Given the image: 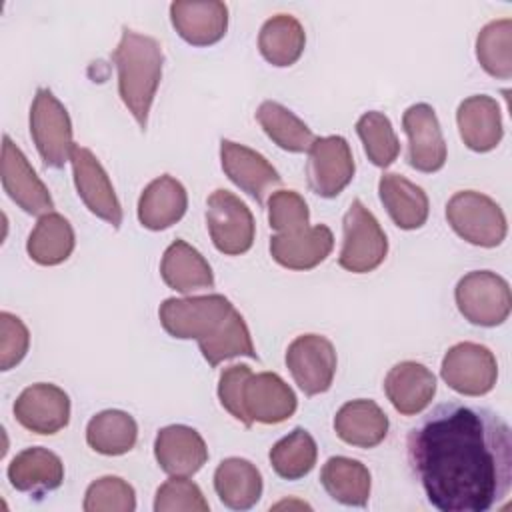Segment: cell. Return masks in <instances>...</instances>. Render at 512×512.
I'll list each match as a JSON object with an SVG mask.
<instances>
[{
  "label": "cell",
  "instance_id": "cell-13",
  "mask_svg": "<svg viewBox=\"0 0 512 512\" xmlns=\"http://www.w3.org/2000/svg\"><path fill=\"white\" fill-rule=\"evenodd\" d=\"M12 410L20 426L42 436L56 434L70 422V398L60 386L50 382L26 386Z\"/></svg>",
  "mask_w": 512,
  "mask_h": 512
},
{
  "label": "cell",
  "instance_id": "cell-34",
  "mask_svg": "<svg viewBox=\"0 0 512 512\" xmlns=\"http://www.w3.org/2000/svg\"><path fill=\"white\" fill-rule=\"evenodd\" d=\"M198 346L204 360L210 366H218L220 362L236 356L258 358L246 320L236 308L222 320V324L210 336L198 340Z\"/></svg>",
  "mask_w": 512,
  "mask_h": 512
},
{
  "label": "cell",
  "instance_id": "cell-24",
  "mask_svg": "<svg viewBox=\"0 0 512 512\" xmlns=\"http://www.w3.org/2000/svg\"><path fill=\"white\" fill-rule=\"evenodd\" d=\"M188 208V194L180 180L170 174L154 178L138 198V220L148 230H166Z\"/></svg>",
  "mask_w": 512,
  "mask_h": 512
},
{
  "label": "cell",
  "instance_id": "cell-19",
  "mask_svg": "<svg viewBox=\"0 0 512 512\" xmlns=\"http://www.w3.org/2000/svg\"><path fill=\"white\" fill-rule=\"evenodd\" d=\"M154 458L170 476H192L208 460V448L198 430L184 424H170L158 430Z\"/></svg>",
  "mask_w": 512,
  "mask_h": 512
},
{
  "label": "cell",
  "instance_id": "cell-8",
  "mask_svg": "<svg viewBox=\"0 0 512 512\" xmlns=\"http://www.w3.org/2000/svg\"><path fill=\"white\" fill-rule=\"evenodd\" d=\"M206 224L212 244L226 256L246 254L254 244V216L250 208L230 190L218 188L208 196Z\"/></svg>",
  "mask_w": 512,
  "mask_h": 512
},
{
  "label": "cell",
  "instance_id": "cell-36",
  "mask_svg": "<svg viewBox=\"0 0 512 512\" xmlns=\"http://www.w3.org/2000/svg\"><path fill=\"white\" fill-rule=\"evenodd\" d=\"M476 58L484 72L508 80L512 76V20L488 22L476 36Z\"/></svg>",
  "mask_w": 512,
  "mask_h": 512
},
{
  "label": "cell",
  "instance_id": "cell-6",
  "mask_svg": "<svg viewBox=\"0 0 512 512\" xmlns=\"http://www.w3.org/2000/svg\"><path fill=\"white\" fill-rule=\"evenodd\" d=\"M458 312L474 326H500L510 316L512 296L508 282L490 270H472L454 290Z\"/></svg>",
  "mask_w": 512,
  "mask_h": 512
},
{
  "label": "cell",
  "instance_id": "cell-23",
  "mask_svg": "<svg viewBox=\"0 0 512 512\" xmlns=\"http://www.w3.org/2000/svg\"><path fill=\"white\" fill-rule=\"evenodd\" d=\"M8 480L12 488L28 494H44L62 486L64 464L58 454L48 448L32 446L18 452L8 464Z\"/></svg>",
  "mask_w": 512,
  "mask_h": 512
},
{
  "label": "cell",
  "instance_id": "cell-42",
  "mask_svg": "<svg viewBox=\"0 0 512 512\" xmlns=\"http://www.w3.org/2000/svg\"><path fill=\"white\" fill-rule=\"evenodd\" d=\"M28 346L30 332L26 324L10 312H0V368L6 372L20 364Z\"/></svg>",
  "mask_w": 512,
  "mask_h": 512
},
{
  "label": "cell",
  "instance_id": "cell-18",
  "mask_svg": "<svg viewBox=\"0 0 512 512\" xmlns=\"http://www.w3.org/2000/svg\"><path fill=\"white\" fill-rule=\"evenodd\" d=\"M170 22L184 42L212 46L228 30V6L218 0H176L170 4Z\"/></svg>",
  "mask_w": 512,
  "mask_h": 512
},
{
  "label": "cell",
  "instance_id": "cell-21",
  "mask_svg": "<svg viewBox=\"0 0 512 512\" xmlns=\"http://www.w3.org/2000/svg\"><path fill=\"white\" fill-rule=\"evenodd\" d=\"M456 124L462 142L474 152L494 150L504 136L500 106L486 94L464 98L456 110Z\"/></svg>",
  "mask_w": 512,
  "mask_h": 512
},
{
  "label": "cell",
  "instance_id": "cell-12",
  "mask_svg": "<svg viewBox=\"0 0 512 512\" xmlns=\"http://www.w3.org/2000/svg\"><path fill=\"white\" fill-rule=\"evenodd\" d=\"M74 186L86 208L100 220L120 228L122 224V206L114 192V186L92 150L84 146H74L70 154Z\"/></svg>",
  "mask_w": 512,
  "mask_h": 512
},
{
  "label": "cell",
  "instance_id": "cell-30",
  "mask_svg": "<svg viewBox=\"0 0 512 512\" xmlns=\"http://www.w3.org/2000/svg\"><path fill=\"white\" fill-rule=\"evenodd\" d=\"M306 46V32L302 24L290 14H276L268 18L258 34V50L262 58L278 68L298 62Z\"/></svg>",
  "mask_w": 512,
  "mask_h": 512
},
{
  "label": "cell",
  "instance_id": "cell-27",
  "mask_svg": "<svg viewBox=\"0 0 512 512\" xmlns=\"http://www.w3.org/2000/svg\"><path fill=\"white\" fill-rule=\"evenodd\" d=\"M160 276L172 290L190 294L214 286V272L208 260L186 240H174L162 256Z\"/></svg>",
  "mask_w": 512,
  "mask_h": 512
},
{
  "label": "cell",
  "instance_id": "cell-39",
  "mask_svg": "<svg viewBox=\"0 0 512 512\" xmlns=\"http://www.w3.org/2000/svg\"><path fill=\"white\" fill-rule=\"evenodd\" d=\"M268 224L276 234H296L310 226V210L296 190H278L268 198Z\"/></svg>",
  "mask_w": 512,
  "mask_h": 512
},
{
  "label": "cell",
  "instance_id": "cell-4",
  "mask_svg": "<svg viewBox=\"0 0 512 512\" xmlns=\"http://www.w3.org/2000/svg\"><path fill=\"white\" fill-rule=\"evenodd\" d=\"M342 234V248L338 254L340 268L354 274H366L384 262L388 254L386 234L362 200H352L346 210Z\"/></svg>",
  "mask_w": 512,
  "mask_h": 512
},
{
  "label": "cell",
  "instance_id": "cell-28",
  "mask_svg": "<svg viewBox=\"0 0 512 512\" xmlns=\"http://www.w3.org/2000/svg\"><path fill=\"white\" fill-rule=\"evenodd\" d=\"M214 490L232 510H248L262 496V474L246 458H224L214 470Z\"/></svg>",
  "mask_w": 512,
  "mask_h": 512
},
{
  "label": "cell",
  "instance_id": "cell-16",
  "mask_svg": "<svg viewBox=\"0 0 512 512\" xmlns=\"http://www.w3.org/2000/svg\"><path fill=\"white\" fill-rule=\"evenodd\" d=\"M220 164L224 174L258 204H264L266 194L282 184L278 170L256 150L226 140H220Z\"/></svg>",
  "mask_w": 512,
  "mask_h": 512
},
{
  "label": "cell",
  "instance_id": "cell-15",
  "mask_svg": "<svg viewBox=\"0 0 512 512\" xmlns=\"http://www.w3.org/2000/svg\"><path fill=\"white\" fill-rule=\"evenodd\" d=\"M408 136V164L418 172H438L446 164V140L434 108L426 102L412 104L402 116Z\"/></svg>",
  "mask_w": 512,
  "mask_h": 512
},
{
  "label": "cell",
  "instance_id": "cell-41",
  "mask_svg": "<svg viewBox=\"0 0 512 512\" xmlns=\"http://www.w3.org/2000/svg\"><path fill=\"white\" fill-rule=\"evenodd\" d=\"M252 374L250 366L246 364H232L220 372L218 378V400L230 416H234L238 422H242L246 428L252 426L244 412V384L248 376Z\"/></svg>",
  "mask_w": 512,
  "mask_h": 512
},
{
  "label": "cell",
  "instance_id": "cell-25",
  "mask_svg": "<svg viewBox=\"0 0 512 512\" xmlns=\"http://www.w3.org/2000/svg\"><path fill=\"white\" fill-rule=\"evenodd\" d=\"M388 416L384 410L366 398L350 400L340 406L334 416L336 436L356 448H374L388 436Z\"/></svg>",
  "mask_w": 512,
  "mask_h": 512
},
{
  "label": "cell",
  "instance_id": "cell-14",
  "mask_svg": "<svg viewBox=\"0 0 512 512\" xmlns=\"http://www.w3.org/2000/svg\"><path fill=\"white\" fill-rule=\"evenodd\" d=\"M2 186L8 198L26 214L42 216L54 208L50 190L10 136H4L2 140Z\"/></svg>",
  "mask_w": 512,
  "mask_h": 512
},
{
  "label": "cell",
  "instance_id": "cell-7",
  "mask_svg": "<svg viewBox=\"0 0 512 512\" xmlns=\"http://www.w3.org/2000/svg\"><path fill=\"white\" fill-rule=\"evenodd\" d=\"M234 310L232 302L222 294L166 298L158 316L162 328L178 340H202L210 336L222 320Z\"/></svg>",
  "mask_w": 512,
  "mask_h": 512
},
{
  "label": "cell",
  "instance_id": "cell-1",
  "mask_svg": "<svg viewBox=\"0 0 512 512\" xmlns=\"http://www.w3.org/2000/svg\"><path fill=\"white\" fill-rule=\"evenodd\" d=\"M408 464L440 512H486L512 488L510 426L490 408L434 406L410 428Z\"/></svg>",
  "mask_w": 512,
  "mask_h": 512
},
{
  "label": "cell",
  "instance_id": "cell-40",
  "mask_svg": "<svg viewBox=\"0 0 512 512\" xmlns=\"http://www.w3.org/2000/svg\"><path fill=\"white\" fill-rule=\"evenodd\" d=\"M208 500L204 498L198 484L188 480V476H170L158 490L154 498L156 512H206Z\"/></svg>",
  "mask_w": 512,
  "mask_h": 512
},
{
  "label": "cell",
  "instance_id": "cell-20",
  "mask_svg": "<svg viewBox=\"0 0 512 512\" xmlns=\"http://www.w3.org/2000/svg\"><path fill=\"white\" fill-rule=\"evenodd\" d=\"M384 392L402 416L420 414L436 394V376L424 364L404 360L392 366L384 378Z\"/></svg>",
  "mask_w": 512,
  "mask_h": 512
},
{
  "label": "cell",
  "instance_id": "cell-22",
  "mask_svg": "<svg viewBox=\"0 0 512 512\" xmlns=\"http://www.w3.org/2000/svg\"><path fill=\"white\" fill-rule=\"evenodd\" d=\"M332 248L334 236L326 224H314L296 234H274L270 238V256L288 270H312L330 256Z\"/></svg>",
  "mask_w": 512,
  "mask_h": 512
},
{
  "label": "cell",
  "instance_id": "cell-5",
  "mask_svg": "<svg viewBox=\"0 0 512 512\" xmlns=\"http://www.w3.org/2000/svg\"><path fill=\"white\" fill-rule=\"evenodd\" d=\"M30 136L46 168H64L76 144L68 110L50 88L36 90L30 106Z\"/></svg>",
  "mask_w": 512,
  "mask_h": 512
},
{
  "label": "cell",
  "instance_id": "cell-29",
  "mask_svg": "<svg viewBox=\"0 0 512 512\" xmlns=\"http://www.w3.org/2000/svg\"><path fill=\"white\" fill-rule=\"evenodd\" d=\"M320 482L328 496L344 506H366L370 498V470L354 458L332 456L320 470Z\"/></svg>",
  "mask_w": 512,
  "mask_h": 512
},
{
  "label": "cell",
  "instance_id": "cell-26",
  "mask_svg": "<svg viewBox=\"0 0 512 512\" xmlns=\"http://www.w3.org/2000/svg\"><path fill=\"white\" fill-rule=\"evenodd\" d=\"M378 196L398 228L416 230L426 224L430 212L428 196L408 178L396 172H384L378 182Z\"/></svg>",
  "mask_w": 512,
  "mask_h": 512
},
{
  "label": "cell",
  "instance_id": "cell-32",
  "mask_svg": "<svg viewBox=\"0 0 512 512\" xmlns=\"http://www.w3.org/2000/svg\"><path fill=\"white\" fill-rule=\"evenodd\" d=\"M138 424L124 410H102L86 426L88 446L104 456H122L134 448Z\"/></svg>",
  "mask_w": 512,
  "mask_h": 512
},
{
  "label": "cell",
  "instance_id": "cell-33",
  "mask_svg": "<svg viewBox=\"0 0 512 512\" xmlns=\"http://www.w3.org/2000/svg\"><path fill=\"white\" fill-rule=\"evenodd\" d=\"M256 120L266 136L286 152H308L314 144V132L286 106L264 100L256 110Z\"/></svg>",
  "mask_w": 512,
  "mask_h": 512
},
{
  "label": "cell",
  "instance_id": "cell-10",
  "mask_svg": "<svg viewBox=\"0 0 512 512\" xmlns=\"http://www.w3.org/2000/svg\"><path fill=\"white\" fill-rule=\"evenodd\" d=\"M336 350L320 334L296 336L286 350V366L306 396H316L332 386L336 374Z\"/></svg>",
  "mask_w": 512,
  "mask_h": 512
},
{
  "label": "cell",
  "instance_id": "cell-37",
  "mask_svg": "<svg viewBox=\"0 0 512 512\" xmlns=\"http://www.w3.org/2000/svg\"><path fill=\"white\" fill-rule=\"evenodd\" d=\"M368 160L378 168H388L400 154V142L386 114L378 110L364 112L356 122Z\"/></svg>",
  "mask_w": 512,
  "mask_h": 512
},
{
  "label": "cell",
  "instance_id": "cell-9",
  "mask_svg": "<svg viewBox=\"0 0 512 512\" xmlns=\"http://www.w3.org/2000/svg\"><path fill=\"white\" fill-rule=\"evenodd\" d=\"M442 380L462 396H484L498 380V362L490 348L458 342L442 358Z\"/></svg>",
  "mask_w": 512,
  "mask_h": 512
},
{
  "label": "cell",
  "instance_id": "cell-11",
  "mask_svg": "<svg viewBox=\"0 0 512 512\" xmlns=\"http://www.w3.org/2000/svg\"><path fill=\"white\" fill-rule=\"evenodd\" d=\"M354 170V156L344 136L316 138L308 150V186L322 198L338 196L352 182Z\"/></svg>",
  "mask_w": 512,
  "mask_h": 512
},
{
  "label": "cell",
  "instance_id": "cell-2",
  "mask_svg": "<svg viewBox=\"0 0 512 512\" xmlns=\"http://www.w3.org/2000/svg\"><path fill=\"white\" fill-rule=\"evenodd\" d=\"M112 60L118 70V94L138 126L146 130L148 114L162 78V46L152 36L124 28L112 52Z\"/></svg>",
  "mask_w": 512,
  "mask_h": 512
},
{
  "label": "cell",
  "instance_id": "cell-17",
  "mask_svg": "<svg viewBox=\"0 0 512 512\" xmlns=\"http://www.w3.org/2000/svg\"><path fill=\"white\" fill-rule=\"evenodd\" d=\"M244 412L248 420L260 424H280L298 406L294 390L276 372L250 374L244 384Z\"/></svg>",
  "mask_w": 512,
  "mask_h": 512
},
{
  "label": "cell",
  "instance_id": "cell-38",
  "mask_svg": "<svg viewBox=\"0 0 512 512\" xmlns=\"http://www.w3.org/2000/svg\"><path fill=\"white\" fill-rule=\"evenodd\" d=\"M82 508L86 512H134L136 492L120 476H102L86 488Z\"/></svg>",
  "mask_w": 512,
  "mask_h": 512
},
{
  "label": "cell",
  "instance_id": "cell-35",
  "mask_svg": "<svg viewBox=\"0 0 512 512\" xmlns=\"http://www.w3.org/2000/svg\"><path fill=\"white\" fill-rule=\"evenodd\" d=\"M270 464L284 480H300L312 472L318 448L312 434L304 428H294L270 448Z\"/></svg>",
  "mask_w": 512,
  "mask_h": 512
},
{
  "label": "cell",
  "instance_id": "cell-3",
  "mask_svg": "<svg viewBox=\"0 0 512 512\" xmlns=\"http://www.w3.org/2000/svg\"><path fill=\"white\" fill-rule=\"evenodd\" d=\"M446 220L462 240L480 248L502 244L508 232L502 208L476 190L456 192L446 204Z\"/></svg>",
  "mask_w": 512,
  "mask_h": 512
},
{
  "label": "cell",
  "instance_id": "cell-31",
  "mask_svg": "<svg viewBox=\"0 0 512 512\" xmlns=\"http://www.w3.org/2000/svg\"><path fill=\"white\" fill-rule=\"evenodd\" d=\"M76 244L72 224L58 212L42 214L28 236L26 252L40 266H56L68 260Z\"/></svg>",
  "mask_w": 512,
  "mask_h": 512
}]
</instances>
